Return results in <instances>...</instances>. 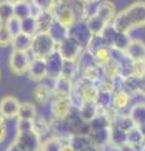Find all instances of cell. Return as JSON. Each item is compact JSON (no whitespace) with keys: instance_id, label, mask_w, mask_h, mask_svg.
Returning <instances> with one entry per match:
<instances>
[{"instance_id":"1","label":"cell","mask_w":145,"mask_h":151,"mask_svg":"<svg viewBox=\"0 0 145 151\" xmlns=\"http://www.w3.org/2000/svg\"><path fill=\"white\" fill-rule=\"evenodd\" d=\"M111 24L118 32L128 34L134 29L145 27V3L136 1L129 5L123 12L116 14Z\"/></svg>"},{"instance_id":"2","label":"cell","mask_w":145,"mask_h":151,"mask_svg":"<svg viewBox=\"0 0 145 151\" xmlns=\"http://www.w3.org/2000/svg\"><path fill=\"white\" fill-rule=\"evenodd\" d=\"M57 50V43L53 40V38L49 35V33L38 32L33 37L30 52L33 54V58H48V57Z\"/></svg>"},{"instance_id":"3","label":"cell","mask_w":145,"mask_h":151,"mask_svg":"<svg viewBox=\"0 0 145 151\" xmlns=\"http://www.w3.org/2000/svg\"><path fill=\"white\" fill-rule=\"evenodd\" d=\"M15 142L24 151H40L42 136L35 130L17 131Z\"/></svg>"},{"instance_id":"4","label":"cell","mask_w":145,"mask_h":151,"mask_svg":"<svg viewBox=\"0 0 145 151\" xmlns=\"http://www.w3.org/2000/svg\"><path fill=\"white\" fill-rule=\"evenodd\" d=\"M72 102L69 97L66 96H53L50 103V111H52L53 119L56 120H67L73 111Z\"/></svg>"},{"instance_id":"5","label":"cell","mask_w":145,"mask_h":151,"mask_svg":"<svg viewBox=\"0 0 145 151\" xmlns=\"http://www.w3.org/2000/svg\"><path fill=\"white\" fill-rule=\"evenodd\" d=\"M92 32L88 28V24L86 19L76 22L72 27H69V37L73 38L74 40H77L83 49H86L88 47L91 38H92Z\"/></svg>"},{"instance_id":"6","label":"cell","mask_w":145,"mask_h":151,"mask_svg":"<svg viewBox=\"0 0 145 151\" xmlns=\"http://www.w3.org/2000/svg\"><path fill=\"white\" fill-rule=\"evenodd\" d=\"M32 59L33 58H29L28 52L13 49L10 57H9V67H10L12 72L15 73V74L28 73V69H29Z\"/></svg>"},{"instance_id":"7","label":"cell","mask_w":145,"mask_h":151,"mask_svg":"<svg viewBox=\"0 0 145 151\" xmlns=\"http://www.w3.org/2000/svg\"><path fill=\"white\" fill-rule=\"evenodd\" d=\"M74 88L79 92V94L82 96L85 102L96 101L97 96H99V92H100L99 86L95 82L83 77V76H81V77L74 81Z\"/></svg>"},{"instance_id":"8","label":"cell","mask_w":145,"mask_h":151,"mask_svg":"<svg viewBox=\"0 0 145 151\" xmlns=\"http://www.w3.org/2000/svg\"><path fill=\"white\" fill-rule=\"evenodd\" d=\"M57 50L63 57L64 60H77L79 54L82 53L83 48L77 40H74L73 38L68 37L66 38L62 43L57 45Z\"/></svg>"},{"instance_id":"9","label":"cell","mask_w":145,"mask_h":151,"mask_svg":"<svg viewBox=\"0 0 145 151\" xmlns=\"http://www.w3.org/2000/svg\"><path fill=\"white\" fill-rule=\"evenodd\" d=\"M19 101L13 96H5L0 100V116L4 119H14L18 117L20 108Z\"/></svg>"},{"instance_id":"10","label":"cell","mask_w":145,"mask_h":151,"mask_svg":"<svg viewBox=\"0 0 145 151\" xmlns=\"http://www.w3.org/2000/svg\"><path fill=\"white\" fill-rule=\"evenodd\" d=\"M47 60V72H48V77L49 78H57L62 74L63 70V64H64V59L61 55L58 50H56L54 53L50 54L48 58H45Z\"/></svg>"},{"instance_id":"11","label":"cell","mask_w":145,"mask_h":151,"mask_svg":"<svg viewBox=\"0 0 145 151\" xmlns=\"http://www.w3.org/2000/svg\"><path fill=\"white\" fill-rule=\"evenodd\" d=\"M29 78L33 81H43L44 78L48 77L47 72V60L44 58H33L30 62L29 69H28Z\"/></svg>"},{"instance_id":"12","label":"cell","mask_w":145,"mask_h":151,"mask_svg":"<svg viewBox=\"0 0 145 151\" xmlns=\"http://www.w3.org/2000/svg\"><path fill=\"white\" fill-rule=\"evenodd\" d=\"M74 87V81L66 76L61 74L59 77L53 79V96H66L68 97Z\"/></svg>"},{"instance_id":"13","label":"cell","mask_w":145,"mask_h":151,"mask_svg":"<svg viewBox=\"0 0 145 151\" xmlns=\"http://www.w3.org/2000/svg\"><path fill=\"white\" fill-rule=\"evenodd\" d=\"M88 136L92 141L93 145L101 150L110 144V136H111V126L105 127V129H90Z\"/></svg>"},{"instance_id":"14","label":"cell","mask_w":145,"mask_h":151,"mask_svg":"<svg viewBox=\"0 0 145 151\" xmlns=\"http://www.w3.org/2000/svg\"><path fill=\"white\" fill-rule=\"evenodd\" d=\"M56 3L69 9L76 15L77 20L86 19V9H87L86 0H56Z\"/></svg>"},{"instance_id":"15","label":"cell","mask_w":145,"mask_h":151,"mask_svg":"<svg viewBox=\"0 0 145 151\" xmlns=\"http://www.w3.org/2000/svg\"><path fill=\"white\" fill-rule=\"evenodd\" d=\"M38 13L39 10L33 5L32 1L28 3V0H17V1H14V17L24 19L30 15H37Z\"/></svg>"},{"instance_id":"16","label":"cell","mask_w":145,"mask_h":151,"mask_svg":"<svg viewBox=\"0 0 145 151\" xmlns=\"http://www.w3.org/2000/svg\"><path fill=\"white\" fill-rule=\"evenodd\" d=\"M37 23H38V32H44L48 33L52 24L56 22L54 14L52 10H40L35 15Z\"/></svg>"},{"instance_id":"17","label":"cell","mask_w":145,"mask_h":151,"mask_svg":"<svg viewBox=\"0 0 145 151\" xmlns=\"http://www.w3.org/2000/svg\"><path fill=\"white\" fill-rule=\"evenodd\" d=\"M77 65H78V69H79V73L81 74L85 72V70L97 65V62H96V58H95L93 52H91L90 49H87V48L83 49L82 53L79 54L78 59H77Z\"/></svg>"},{"instance_id":"18","label":"cell","mask_w":145,"mask_h":151,"mask_svg":"<svg viewBox=\"0 0 145 151\" xmlns=\"http://www.w3.org/2000/svg\"><path fill=\"white\" fill-rule=\"evenodd\" d=\"M125 52L133 60H141L145 58V43L139 39H131Z\"/></svg>"},{"instance_id":"19","label":"cell","mask_w":145,"mask_h":151,"mask_svg":"<svg viewBox=\"0 0 145 151\" xmlns=\"http://www.w3.org/2000/svg\"><path fill=\"white\" fill-rule=\"evenodd\" d=\"M78 112H79L81 119L85 122H87V124H90V122L95 119L97 115H99L100 107L96 103V101H90V102H85V103H83V106L79 108Z\"/></svg>"},{"instance_id":"20","label":"cell","mask_w":145,"mask_h":151,"mask_svg":"<svg viewBox=\"0 0 145 151\" xmlns=\"http://www.w3.org/2000/svg\"><path fill=\"white\" fill-rule=\"evenodd\" d=\"M49 35L53 38V40L57 43V45L59 43H62V42L66 39V38L69 37V28L66 27V25H63L62 23H59L56 20L52 27H50V29H49Z\"/></svg>"},{"instance_id":"21","label":"cell","mask_w":145,"mask_h":151,"mask_svg":"<svg viewBox=\"0 0 145 151\" xmlns=\"http://www.w3.org/2000/svg\"><path fill=\"white\" fill-rule=\"evenodd\" d=\"M95 14H97L100 18H102L106 23H110L114 20V18L116 15V12H115V5L110 1H102L100 3L96 8V12Z\"/></svg>"},{"instance_id":"22","label":"cell","mask_w":145,"mask_h":151,"mask_svg":"<svg viewBox=\"0 0 145 151\" xmlns=\"http://www.w3.org/2000/svg\"><path fill=\"white\" fill-rule=\"evenodd\" d=\"M145 136L138 126L133 127L130 131H128V145H130L135 150H143L144 147Z\"/></svg>"},{"instance_id":"23","label":"cell","mask_w":145,"mask_h":151,"mask_svg":"<svg viewBox=\"0 0 145 151\" xmlns=\"http://www.w3.org/2000/svg\"><path fill=\"white\" fill-rule=\"evenodd\" d=\"M96 103L99 105L100 110L102 111H107L114 108V92L111 89H100Z\"/></svg>"},{"instance_id":"24","label":"cell","mask_w":145,"mask_h":151,"mask_svg":"<svg viewBox=\"0 0 145 151\" xmlns=\"http://www.w3.org/2000/svg\"><path fill=\"white\" fill-rule=\"evenodd\" d=\"M112 125L119 127L120 130L123 131H130L133 129V127H135V124L133 119L130 117L129 113H123V112H118L115 115V117L112 119Z\"/></svg>"},{"instance_id":"25","label":"cell","mask_w":145,"mask_h":151,"mask_svg":"<svg viewBox=\"0 0 145 151\" xmlns=\"http://www.w3.org/2000/svg\"><path fill=\"white\" fill-rule=\"evenodd\" d=\"M130 117L133 119L135 126H143L145 125V103L144 102H138L131 106L129 111Z\"/></svg>"},{"instance_id":"26","label":"cell","mask_w":145,"mask_h":151,"mask_svg":"<svg viewBox=\"0 0 145 151\" xmlns=\"http://www.w3.org/2000/svg\"><path fill=\"white\" fill-rule=\"evenodd\" d=\"M32 42H33V37L27 35L24 33H19L18 35H14L12 45H13V49L15 50L28 52L32 48Z\"/></svg>"},{"instance_id":"27","label":"cell","mask_w":145,"mask_h":151,"mask_svg":"<svg viewBox=\"0 0 145 151\" xmlns=\"http://www.w3.org/2000/svg\"><path fill=\"white\" fill-rule=\"evenodd\" d=\"M34 98L39 105H45L50 98H53V89L48 87L47 84L39 83L34 88Z\"/></svg>"},{"instance_id":"28","label":"cell","mask_w":145,"mask_h":151,"mask_svg":"<svg viewBox=\"0 0 145 151\" xmlns=\"http://www.w3.org/2000/svg\"><path fill=\"white\" fill-rule=\"evenodd\" d=\"M131 94L128 91H118L114 92V108L116 111H123L126 107H129L130 102H131Z\"/></svg>"},{"instance_id":"29","label":"cell","mask_w":145,"mask_h":151,"mask_svg":"<svg viewBox=\"0 0 145 151\" xmlns=\"http://www.w3.org/2000/svg\"><path fill=\"white\" fill-rule=\"evenodd\" d=\"M110 144L118 147H123L128 144V132L120 130L119 127L111 125V136H110Z\"/></svg>"},{"instance_id":"30","label":"cell","mask_w":145,"mask_h":151,"mask_svg":"<svg viewBox=\"0 0 145 151\" xmlns=\"http://www.w3.org/2000/svg\"><path fill=\"white\" fill-rule=\"evenodd\" d=\"M86 22L88 24V28L92 32V34H101L104 29L107 27L109 23H106L104 19L100 18L97 14H92L88 18H86Z\"/></svg>"},{"instance_id":"31","label":"cell","mask_w":145,"mask_h":151,"mask_svg":"<svg viewBox=\"0 0 145 151\" xmlns=\"http://www.w3.org/2000/svg\"><path fill=\"white\" fill-rule=\"evenodd\" d=\"M37 117H38V112H37V108L34 105H32L29 102L22 103L19 108V113H18V119L34 121Z\"/></svg>"},{"instance_id":"32","label":"cell","mask_w":145,"mask_h":151,"mask_svg":"<svg viewBox=\"0 0 145 151\" xmlns=\"http://www.w3.org/2000/svg\"><path fill=\"white\" fill-rule=\"evenodd\" d=\"M22 33L30 37H34L38 33V23H37L35 15L22 19Z\"/></svg>"},{"instance_id":"33","label":"cell","mask_w":145,"mask_h":151,"mask_svg":"<svg viewBox=\"0 0 145 151\" xmlns=\"http://www.w3.org/2000/svg\"><path fill=\"white\" fill-rule=\"evenodd\" d=\"M14 17V3L10 0H3L0 1V23L6 24Z\"/></svg>"},{"instance_id":"34","label":"cell","mask_w":145,"mask_h":151,"mask_svg":"<svg viewBox=\"0 0 145 151\" xmlns=\"http://www.w3.org/2000/svg\"><path fill=\"white\" fill-rule=\"evenodd\" d=\"M63 145V139L58 137V136H50L42 142L40 151H61Z\"/></svg>"},{"instance_id":"35","label":"cell","mask_w":145,"mask_h":151,"mask_svg":"<svg viewBox=\"0 0 145 151\" xmlns=\"http://www.w3.org/2000/svg\"><path fill=\"white\" fill-rule=\"evenodd\" d=\"M95 54V58H96V62L99 65H107L111 62V47L109 45H105V47H101L96 52H93Z\"/></svg>"},{"instance_id":"36","label":"cell","mask_w":145,"mask_h":151,"mask_svg":"<svg viewBox=\"0 0 145 151\" xmlns=\"http://www.w3.org/2000/svg\"><path fill=\"white\" fill-rule=\"evenodd\" d=\"M130 42V35L128 33H121V32H118V34L115 37V40L112 43V47L111 48H115V49H119V50H126V48L129 47Z\"/></svg>"},{"instance_id":"37","label":"cell","mask_w":145,"mask_h":151,"mask_svg":"<svg viewBox=\"0 0 145 151\" xmlns=\"http://www.w3.org/2000/svg\"><path fill=\"white\" fill-rule=\"evenodd\" d=\"M13 39H14V35L12 34V32L9 30L8 25L0 23V47L12 45Z\"/></svg>"},{"instance_id":"38","label":"cell","mask_w":145,"mask_h":151,"mask_svg":"<svg viewBox=\"0 0 145 151\" xmlns=\"http://www.w3.org/2000/svg\"><path fill=\"white\" fill-rule=\"evenodd\" d=\"M6 25L13 35H18L19 33H22V19H19V18L13 17L10 20L6 23Z\"/></svg>"},{"instance_id":"39","label":"cell","mask_w":145,"mask_h":151,"mask_svg":"<svg viewBox=\"0 0 145 151\" xmlns=\"http://www.w3.org/2000/svg\"><path fill=\"white\" fill-rule=\"evenodd\" d=\"M38 10H52L56 1L54 0H30Z\"/></svg>"},{"instance_id":"40","label":"cell","mask_w":145,"mask_h":151,"mask_svg":"<svg viewBox=\"0 0 145 151\" xmlns=\"http://www.w3.org/2000/svg\"><path fill=\"white\" fill-rule=\"evenodd\" d=\"M133 74L136 77H143L145 76V60H134V67H133Z\"/></svg>"},{"instance_id":"41","label":"cell","mask_w":145,"mask_h":151,"mask_svg":"<svg viewBox=\"0 0 145 151\" xmlns=\"http://www.w3.org/2000/svg\"><path fill=\"white\" fill-rule=\"evenodd\" d=\"M29 130H34V121L18 119L17 131H29Z\"/></svg>"},{"instance_id":"42","label":"cell","mask_w":145,"mask_h":151,"mask_svg":"<svg viewBox=\"0 0 145 151\" xmlns=\"http://www.w3.org/2000/svg\"><path fill=\"white\" fill-rule=\"evenodd\" d=\"M6 137V126L4 122V117L0 116V144L3 142Z\"/></svg>"},{"instance_id":"43","label":"cell","mask_w":145,"mask_h":151,"mask_svg":"<svg viewBox=\"0 0 145 151\" xmlns=\"http://www.w3.org/2000/svg\"><path fill=\"white\" fill-rule=\"evenodd\" d=\"M138 94L145 97V76L139 77V84H138Z\"/></svg>"},{"instance_id":"44","label":"cell","mask_w":145,"mask_h":151,"mask_svg":"<svg viewBox=\"0 0 145 151\" xmlns=\"http://www.w3.org/2000/svg\"><path fill=\"white\" fill-rule=\"evenodd\" d=\"M6 151H24V150H23V149L20 147V146L18 145V144L15 142V141H14V142H13V144H12V145L6 149Z\"/></svg>"},{"instance_id":"45","label":"cell","mask_w":145,"mask_h":151,"mask_svg":"<svg viewBox=\"0 0 145 151\" xmlns=\"http://www.w3.org/2000/svg\"><path fill=\"white\" fill-rule=\"evenodd\" d=\"M81 151H102L100 147H97L96 145H93V144H91L90 146H87V147H85V149H82Z\"/></svg>"},{"instance_id":"46","label":"cell","mask_w":145,"mask_h":151,"mask_svg":"<svg viewBox=\"0 0 145 151\" xmlns=\"http://www.w3.org/2000/svg\"><path fill=\"white\" fill-rule=\"evenodd\" d=\"M61 151H76V150L73 149V146L69 142H64L63 147H62V150H61Z\"/></svg>"},{"instance_id":"47","label":"cell","mask_w":145,"mask_h":151,"mask_svg":"<svg viewBox=\"0 0 145 151\" xmlns=\"http://www.w3.org/2000/svg\"><path fill=\"white\" fill-rule=\"evenodd\" d=\"M87 3H97V1H100V0H86Z\"/></svg>"},{"instance_id":"48","label":"cell","mask_w":145,"mask_h":151,"mask_svg":"<svg viewBox=\"0 0 145 151\" xmlns=\"http://www.w3.org/2000/svg\"><path fill=\"white\" fill-rule=\"evenodd\" d=\"M143 150H145V141H144V147H143Z\"/></svg>"},{"instance_id":"49","label":"cell","mask_w":145,"mask_h":151,"mask_svg":"<svg viewBox=\"0 0 145 151\" xmlns=\"http://www.w3.org/2000/svg\"><path fill=\"white\" fill-rule=\"evenodd\" d=\"M144 60H145V58H144Z\"/></svg>"},{"instance_id":"50","label":"cell","mask_w":145,"mask_h":151,"mask_svg":"<svg viewBox=\"0 0 145 151\" xmlns=\"http://www.w3.org/2000/svg\"><path fill=\"white\" fill-rule=\"evenodd\" d=\"M15 1H17V0H15Z\"/></svg>"}]
</instances>
